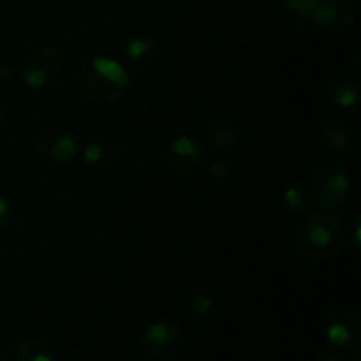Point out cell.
<instances>
[{"instance_id":"obj_1","label":"cell","mask_w":361,"mask_h":361,"mask_svg":"<svg viewBox=\"0 0 361 361\" xmlns=\"http://www.w3.org/2000/svg\"><path fill=\"white\" fill-rule=\"evenodd\" d=\"M76 81L81 94L90 102L101 106L118 101L130 83L127 71L108 56H94L81 63Z\"/></svg>"},{"instance_id":"obj_2","label":"cell","mask_w":361,"mask_h":361,"mask_svg":"<svg viewBox=\"0 0 361 361\" xmlns=\"http://www.w3.org/2000/svg\"><path fill=\"white\" fill-rule=\"evenodd\" d=\"M344 242V226L331 212H314L300 228V252L309 261H323L338 252Z\"/></svg>"},{"instance_id":"obj_3","label":"cell","mask_w":361,"mask_h":361,"mask_svg":"<svg viewBox=\"0 0 361 361\" xmlns=\"http://www.w3.org/2000/svg\"><path fill=\"white\" fill-rule=\"evenodd\" d=\"M62 63L63 55L56 46H42L21 62L20 76L28 87L41 88L59 74Z\"/></svg>"},{"instance_id":"obj_4","label":"cell","mask_w":361,"mask_h":361,"mask_svg":"<svg viewBox=\"0 0 361 361\" xmlns=\"http://www.w3.org/2000/svg\"><path fill=\"white\" fill-rule=\"evenodd\" d=\"M349 175L341 166H324L314 176V204L323 208H338L349 196Z\"/></svg>"},{"instance_id":"obj_5","label":"cell","mask_w":361,"mask_h":361,"mask_svg":"<svg viewBox=\"0 0 361 361\" xmlns=\"http://www.w3.org/2000/svg\"><path fill=\"white\" fill-rule=\"evenodd\" d=\"M182 334L178 326L169 321H157L145 330L141 337V349L154 361H166L180 349Z\"/></svg>"},{"instance_id":"obj_6","label":"cell","mask_w":361,"mask_h":361,"mask_svg":"<svg viewBox=\"0 0 361 361\" xmlns=\"http://www.w3.org/2000/svg\"><path fill=\"white\" fill-rule=\"evenodd\" d=\"M307 20L319 30L328 34H341L351 27L355 9L349 0H316Z\"/></svg>"},{"instance_id":"obj_7","label":"cell","mask_w":361,"mask_h":361,"mask_svg":"<svg viewBox=\"0 0 361 361\" xmlns=\"http://www.w3.org/2000/svg\"><path fill=\"white\" fill-rule=\"evenodd\" d=\"M203 147L190 136H180L173 141L164 154V164L176 176H189L203 162Z\"/></svg>"},{"instance_id":"obj_8","label":"cell","mask_w":361,"mask_h":361,"mask_svg":"<svg viewBox=\"0 0 361 361\" xmlns=\"http://www.w3.org/2000/svg\"><path fill=\"white\" fill-rule=\"evenodd\" d=\"M37 154L44 162L62 166L73 161L78 154V141L73 134L60 129H49L37 140Z\"/></svg>"},{"instance_id":"obj_9","label":"cell","mask_w":361,"mask_h":361,"mask_svg":"<svg viewBox=\"0 0 361 361\" xmlns=\"http://www.w3.org/2000/svg\"><path fill=\"white\" fill-rule=\"evenodd\" d=\"M326 337L337 348H356L361 341L360 319L348 310H337L331 314L326 323Z\"/></svg>"},{"instance_id":"obj_10","label":"cell","mask_w":361,"mask_h":361,"mask_svg":"<svg viewBox=\"0 0 361 361\" xmlns=\"http://www.w3.org/2000/svg\"><path fill=\"white\" fill-rule=\"evenodd\" d=\"M319 145L334 155H349L355 150V136L338 120H328L317 130Z\"/></svg>"},{"instance_id":"obj_11","label":"cell","mask_w":361,"mask_h":361,"mask_svg":"<svg viewBox=\"0 0 361 361\" xmlns=\"http://www.w3.org/2000/svg\"><path fill=\"white\" fill-rule=\"evenodd\" d=\"M361 87L358 80L349 76H335L324 85V97L337 108H353L360 101Z\"/></svg>"},{"instance_id":"obj_12","label":"cell","mask_w":361,"mask_h":361,"mask_svg":"<svg viewBox=\"0 0 361 361\" xmlns=\"http://www.w3.org/2000/svg\"><path fill=\"white\" fill-rule=\"evenodd\" d=\"M127 62L130 63V67L137 71L150 69L159 59V46L148 35H137V37L130 39L127 42L126 48Z\"/></svg>"},{"instance_id":"obj_13","label":"cell","mask_w":361,"mask_h":361,"mask_svg":"<svg viewBox=\"0 0 361 361\" xmlns=\"http://www.w3.org/2000/svg\"><path fill=\"white\" fill-rule=\"evenodd\" d=\"M207 140L217 152H231L238 140V133L228 120H215L207 127Z\"/></svg>"},{"instance_id":"obj_14","label":"cell","mask_w":361,"mask_h":361,"mask_svg":"<svg viewBox=\"0 0 361 361\" xmlns=\"http://www.w3.org/2000/svg\"><path fill=\"white\" fill-rule=\"evenodd\" d=\"M115 150L104 143H90L83 152V164L92 173L108 171L115 164Z\"/></svg>"},{"instance_id":"obj_15","label":"cell","mask_w":361,"mask_h":361,"mask_svg":"<svg viewBox=\"0 0 361 361\" xmlns=\"http://www.w3.org/2000/svg\"><path fill=\"white\" fill-rule=\"evenodd\" d=\"M16 361H53V355L42 342L25 338L16 345Z\"/></svg>"},{"instance_id":"obj_16","label":"cell","mask_w":361,"mask_h":361,"mask_svg":"<svg viewBox=\"0 0 361 361\" xmlns=\"http://www.w3.org/2000/svg\"><path fill=\"white\" fill-rule=\"evenodd\" d=\"M284 201L286 207L291 212H295V214H300V212H305L307 208L314 207L312 190H309L303 185L289 187L284 194Z\"/></svg>"},{"instance_id":"obj_17","label":"cell","mask_w":361,"mask_h":361,"mask_svg":"<svg viewBox=\"0 0 361 361\" xmlns=\"http://www.w3.org/2000/svg\"><path fill=\"white\" fill-rule=\"evenodd\" d=\"M282 6L289 11V13L296 14L300 18H309L310 11L316 6V0H281Z\"/></svg>"},{"instance_id":"obj_18","label":"cell","mask_w":361,"mask_h":361,"mask_svg":"<svg viewBox=\"0 0 361 361\" xmlns=\"http://www.w3.org/2000/svg\"><path fill=\"white\" fill-rule=\"evenodd\" d=\"M214 309V302L207 293H196L192 298V310L197 316H208Z\"/></svg>"},{"instance_id":"obj_19","label":"cell","mask_w":361,"mask_h":361,"mask_svg":"<svg viewBox=\"0 0 361 361\" xmlns=\"http://www.w3.org/2000/svg\"><path fill=\"white\" fill-rule=\"evenodd\" d=\"M207 166L208 171L212 173V176H214L215 180H222L228 176V164H226V162L214 161V159H212V161H208Z\"/></svg>"},{"instance_id":"obj_20","label":"cell","mask_w":361,"mask_h":361,"mask_svg":"<svg viewBox=\"0 0 361 361\" xmlns=\"http://www.w3.org/2000/svg\"><path fill=\"white\" fill-rule=\"evenodd\" d=\"M11 224V208L9 203L0 196V233L6 231Z\"/></svg>"},{"instance_id":"obj_21","label":"cell","mask_w":361,"mask_h":361,"mask_svg":"<svg viewBox=\"0 0 361 361\" xmlns=\"http://www.w3.org/2000/svg\"><path fill=\"white\" fill-rule=\"evenodd\" d=\"M349 245H351V249L355 250V254L360 252V217L355 219L351 238H349Z\"/></svg>"},{"instance_id":"obj_22","label":"cell","mask_w":361,"mask_h":361,"mask_svg":"<svg viewBox=\"0 0 361 361\" xmlns=\"http://www.w3.org/2000/svg\"><path fill=\"white\" fill-rule=\"evenodd\" d=\"M319 361H342V358L338 355H334V353H328V355H324Z\"/></svg>"},{"instance_id":"obj_23","label":"cell","mask_w":361,"mask_h":361,"mask_svg":"<svg viewBox=\"0 0 361 361\" xmlns=\"http://www.w3.org/2000/svg\"><path fill=\"white\" fill-rule=\"evenodd\" d=\"M349 361H361V353H360V351H356L355 355L351 356V360H349Z\"/></svg>"}]
</instances>
